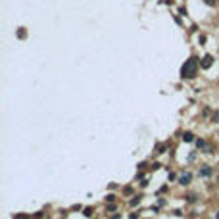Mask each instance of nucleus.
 Wrapping results in <instances>:
<instances>
[{
    "label": "nucleus",
    "mask_w": 219,
    "mask_h": 219,
    "mask_svg": "<svg viewBox=\"0 0 219 219\" xmlns=\"http://www.w3.org/2000/svg\"><path fill=\"white\" fill-rule=\"evenodd\" d=\"M181 73H182V77H194L198 73V60L196 58H188L187 62H185V65H182V69H181Z\"/></svg>",
    "instance_id": "f257e3e1"
},
{
    "label": "nucleus",
    "mask_w": 219,
    "mask_h": 219,
    "mask_svg": "<svg viewBox=\"0 0 219 219\" xmlns=\"http://www.w3.org/2000/svg\"><path fill=\"white\" fill-rule=\"evenodd\" d=\"M211 65V56H206L204 62H202V67H210Z\"/></svg>",
    "instance_id": "f03ea898"
},
{
    "label": "nucleus",
    "mask_w": 219,
    "mask_h": 219,
    "mask_svg": "<svg viewBox=\"0 0 219 219\" xmlns=\"http://www.w3.org/2000/svg\"><path fill=\"white\" fill-rule=\"evenodd\" d=\"M188 181H190V175H182V177H181V182H182V185H187Z\"/></svg>",
    "instance_id": "7ed1b4c3"
},
{
    "label": "nucleus",
    "mask_w": 219,
    "mask_h": 219,
    "mask_svg": "<svg viewBox=\"0 0 219 219\" xmlns=\"http://www.w3.org/2000/svg\"><path fill=\"white\" fill-rule=\"evenodd\" d=\"M182 138H185L187 142H190V140H192V133H185V135H182Z\"/></svg>",
    "instance_id": "20e7f679"
},
{
    "label": "nucleus",
    "mask_w": 219,
    "mask_h": 219,
    "mask_svg": "<svg viewBox=\"0 0 219 219\" xmlns=\"http://www.w3.org/2000/svg\"><path fill=\"white\" fill-rule=\"evenodd\" d=\"M210 173H211V169H210V167H204V169H202V175H206V177H208Z\"/></svg>",
    "instance_id": "39448f33"
},
{
    "label": "nucleus",
    "mask_w": 219,
    "mask_h": 219,
    "mask_svg": "<svg viewBox=\"0 0 219 219\" xmlns=\"http://www.w3.org/2000/svg\"><path fill=\"white\" fill-rule=\"evenodd\" d=\"M15 219H29V215H15Z\"/></svg>",
    "instance_id": "423d86ee"
}]
</instances>
